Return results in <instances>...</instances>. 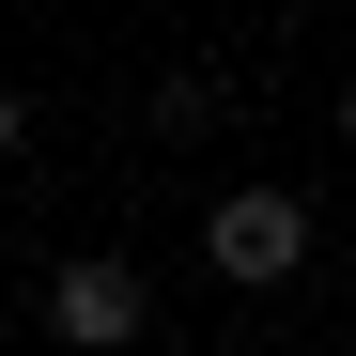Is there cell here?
<instances>
[{"label":"cell","instance_id":"1","mask_svg":"<svg viewBox=\"0 0 356 356\" xmlns=\"http://www.w3.org/2000/svg\"><path fill=\"white\" fill-rule=\"evenodd\" d=\"M202 264L248 279V294H279L294 264H310V202H294V186H217L202 202Z\"/></svg>","mask_w":356,"mask_h":356},{"label":"cell","instance_id":"2","mask_svg":"<svg viewBox=\"0 0 356 356\" xmlns=\"http://www.w3.org/2000/svg\"><path fill=\"white\" fill-rule=\"evenodd\" d=\"M155 325V279L124 248H78V264H47V341H78V356H124Z\"/></svg>","mask_w":356,"mask_h":356},{"label":"cell","instance_id":"3","mask_svg":"<svg viewBox=\"0 0 356 356\" xmlns=\"http://www.w3.org/2000/svg\"><path fill=\"white\" fill-rule=\"evenodd\" d=\"M217 124V78H155V140H202Z\"/></svg>","mask_w":356,"mask_h":356},{"label":"cell","instance_id":"4","mask_svg":"<svg viewBox=\"0 0 356 356\" xmlns=\"http://www.w3.org/2000/svg\"><path fill=\"white\" fill-rule=\"evenodd\" d=\"M16 155H31V108H16V93H0V170H16Z\"/></svg>","mask_w":356,"mask_h":356}]
</instances>
